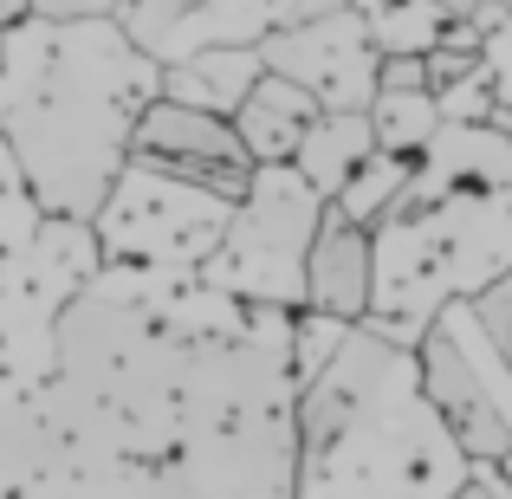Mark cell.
<instances>
[{
	"instance_id": "obj_1",
	"label": "cell",
	"mask_w": 512,
	"mask_h": 499,
	"mask_svg": "<svg viewBox=\"0 0 512 499\" xmlns=\"http://www.w3.org/2000/svg\"><path fill=\"white\" fill-rule=\"evenodd\" d=\"M163 91V59L104 20L0 26V137L13 143L46 214L91 221L130 156V124Z\"/></svg>"
},
{
	"instance_id": "obj_2",
	"label": "cell",
	"mask_w": 512,
	"mask_h": 499,
	"mask_svg": "<svg viewBox=\"0 0 512 499\" xmlns=\"http://www.w3.org/2000/svg\"><path fill=\"white\" fill-rule=\"evenodd\" d=\"M292 428V499H454L474 467L415 383V350L363 318L299 389Z\"/></svg>"
},
{
	"instance_id": "obj_3",
	"label": "cell",
	"mask_w": 512,
	"mask_h": 499,
	"mask_svg": "<svg viewBox=\"0 0 512 499\" xmlns=\"http://www.w3.org/2000/svg\"><path fill=\"white\" fill-rule=\"evenodd\" d=\"M512 266V188L409 175L396 208L370 227V312L363 325L409 344L448 299H474Z\"/></svg>"
},
{
	"instance_id": "obj_4",
	"label": "cell",
	"mask_w": 512,
	"mask_h": 499,
	"mask_svg": "<svg viewBox=\"0 0 512 499\" xmlns=\"http://www.w3.org/2000/svg\"><path fill=\"white\" fill-rule=\"evenodd\" d=\"M234 201L188 182L175 169H156L143 156H124L104 201L91 208V240L104 266H137V273H201L221 247Z\"/></svg>"
},
{
	"instance_id": "obj_5",
	"label": "cell",
	"mask_w": 512,
	"mask_h": 499,
	"mask_svg": "<svg viewBox=\"0 0 512 499\" xmlns=\"http://www.w3.org/2000/svg\"><path fill=\"white\" fill-rule=\"evenodd\" d=\"M325 221V195L292 163H253L247 195L227 214L221 247L208 253L201 279L240 305H305V253Z\"/></svg>"
},
{
	"instance_id": "obj_6",
	"label": "cell",
	"mask_w": 512,
	"mask_h": 499,
	"mask_svg": "<svg viewBox=\"0 0 512 499\" xmlns=\"http://www.w3.org/2000/svg\"><path fill=\"white\" fill-rule=\"evenodd\" d=\"M415 383L467 448V461H500L512 441V363L493 350L467 299H448L415 337Z\"/></svg>"
},
{
	"instance_id": "obj_7",
	"label": "cell",
	"mask_w": 512,
	"mask_h": 499,
	"mask_svg": "<svg viewBox=\"0 0 512 499\" xmlns=\"http://www.w3.org/2000/svg\"><path fill=\"white\" fill-rule=\"evenodd\" d=\"M266 72L292 78L318 98V111H363L376 98V59L383 52L370 46V26H363L357 0L331 13H312V20H292L279 33L260 39Z\"/></svg>"
},
{
	"instance_id": "obj_8",
	"label": "cell",
	"mask_w": 512,
	"mask_h": 499,
	"mask_svg": "<svg viewBox=\"0 0 512 499\" xmlns=\"http://www.w3.org/2000/svg\"><path fill=\"white\" fill-rule=\"evenodd\" d=\"M130 156L188 175V182L214 188V195H227V201H240L247 182H253V156L240 150L234 117L201 111V104H182V98H163V91H156L137 111V124H130Z\"/></svg>"
},
{
	"instance_id": "obj_9",
	"label": "cell",
	"mask_w": 512,
	"mask_h": 499,
	"mask_svg": "<svg viewBox=\"0 0 512 499\" xmlns=\"http://www.w3.org/2000/svg\"><path fill=\"white\" fill-rule=\"evenodd\" d=\"M305 305L331 312V318H350V325L370 312V227L338 214L331 201L312 234V253H305Z\"/></svg>"
},
{
	"instance_id": "obj_10",
	"label": "cell",
	"mask_w": 512,
	"mask_h": 499,
	"mask_svg": "<svg viewBox=\"0 0 512 499\" xmlns=\"http://www.w3.org/2000/svg\"><path fill=\"white\" fill-rule=\"evenodd\" d=\"M331 7H344V0H195L163 33L156 59H182L195 46H260L266 33L312 20V13H331Z\"/></svg>"
},
{
	"instance_id": "obj_11",
	"label": "cell",
	"mask_w": 512,
	"mask_h": 499,
	"mask_svg": "<svg viewBox=\"0 0 512 499\" xmlns=\"http://www.w3.org/2000/svg\"><path fill=\"white\" fill-rule=\"evenodd\" d=\"M312 117H318L312 91L292 85V78H279V72H260L253 91L240 98V111H234V137H240V150H247L253 163H292V150H299V137H305Z\"/></svg>"
},
{
	"instance_id": "obj_12",
	"label": "cell",
	"mask_w": 512,
	"mask_h": 499,
	"mask_svg": "<svg viewBox=\"0 0 512 499\" xmlns=\"http://www.w3.org/2000/svg\"><path fill=\"white\" fill-rule=\"evenodd\" d=\"M260 72H266L260 46H195V52H182V59H163V98H182V104H201V111L234 117Z\"/></svg>"
},
{
	"instance_id": "obj_13",
	"label": "cell",
	"mask_w": 512,
	"mask_h": 499,
	"mask_svg": "<svg viewBox=\"0 0 512 499\" xmlns=\"http://www.w3.org/2000/svg\"><path fill=\"white\" fill-rule=\"evenodd\" d=\"M376 150V137H370V111H318L312 124H305V137H299V150H292V169L305 175V182L318 188V195H338L344 188V175L363 163V156Z\"/></svg>"
},
{
	"instance_id": "obj_14",
	"label": "cell",
	"mask_w": 512,
	"mask_h": 499,
	"mask_svg": "<svg viewBox=\"0 0 512 499\" xmlns=\"http://www.w3.org/2000/svg\"><path fill=\"white\" fill-rule=\"evenodd\" d=\"M363 111H370L376 150H396V156H422V143L441 130V111H435L428 85H383Z\"/></svg>"
},
{
	"instance_id": "obj_15",
	"label": "cell",
	"mask_w": 512,
	"mask_h": 499,
	"mask_svg": "<svg viewBox=\"0 0 512 499\" xmlns=\"http://www.w3.org/2000/svg\"><path fill=\"white\" fill-rule=\"evenodd\" d=\"M409 175H415V156L370 150L357 169L344 175V188L331 195V208H338V214H350V221H363V227H376L389 208H396V195L409 188Z\"/></svg>"
},
{
	"instance_id": "obj_16",
	"label": "cell",
	"mask_w": 512,
	"mask_h": 499,
	"mask_svg": "<svg viewBox=\"0 0 512 499\" xmlns=\"http://www.w3.org/2000/svg\"><path fill=\"white\" fill-rule=\"evenodd\" d=\"M357 13L376 52H428L441 46V26H448L435 0H357Z\"/></svg>"
},
{
	"instance_id": "obj_17",
	"label": "cell",
	"mask_w": 512,
	"mask_h": 499,
	"mask_svg": "<svg viewBox=\"0 0 512 499\" xmlns=\"http://www.w3.org/2000/svg\"><path fill=\"white\" fill-rule=\"evenodd\" d=\"M39 221H46V208H39V195H33V182H26L13 143L0 137V253L26 247V240L39 234Z\"/></svg>"
},
{
	"instance_id": "obj_18",
	"label": "cell",
	"mask_w": 512,
	"mask_h": 499,
	"mask_svg": "<svg viewBox=\"0 0 512 499\" xmlns=\"http://www.w3.org/2000/svg\"><path fill=\"white\" fill-rule=\"evenodd\" d=\"M350 337V318H331V312H312V305H299L292 312V337H286V357H292V383H312L318 370H325L331 357H338V344Z\"/></svg>"
},
{
	"instance_id": "obj_19",
	"label": "cell",
	"mask_w": 512,
	"mask_h": 499,
	"mask_svg": "<svg viewBox=\"0 0 512 499\" xmlns=\"http://www.w3.org/2000/svg\"><path fill=\"white\" fill-rule=\"evenodd\" d=\"M435 111L448 117V124H487L493 111H500V98H493V78H487V65H467V72H454L448 85L435 91Z\"/></svg>"
},
{
	"instance_id": "obj_20",
	"label": "cell",
	"mask_w": 512,
	"mask_h": 499,
	"mask_svg": "<svg viewBox=\"0 0 512 499\" xmlns=\"http://www.w3.org/2000/svg\"><path fill=\"white\" fill-rule=\"evenodd\" d=\"M188 7H195V0H117V26H124L143 52H156V46H163V33L182 20Z\"/></svg>"
},
{
	"instance_id": "obj_21",
	"label": "cell",
	"mask_w": 512,
	"mask_h": 499,
	"mask_svg": "<svg viewBox=\"0 0 512 499\" xmlns=\"http://www.w3.org/2000/svg\"><path fill=\"white\" fill-rule=\"evenodd\" d=\"M467 312L480 318V331L493 337V350H500V357L512 363V266H506L500 279H487V286L467 299Z\"/></svg>"
},
{
	"instance_id": "obj_22",
	"label": "cell",
	"mask_w": 512,
	"mask_h": 499,
	"mask_svg": "<svg viewBox=\"0 0 512 499\" xmlns=\"http://www.w3.org/2000/svg\"><path fill=\"white\" fill-rule=\"evenodd\" d=\"M480 65H487V78H493L500 111H512V7H500V20L480 33Z\"/></svg>"
},
{
	"instance_id": "obj_23",
	"label": "cell",
	"mask_w": 512,
	"mask_h": 499,
	"mask_svg": "<svg viewBox=\"0 0 512 499\" xmlns=\"http://www.w3.org/2000/svg\"><path fill=\"white\" fill-rule=\"evenodd\" d=\"M33 20H104L117 13V0H26Z\"/></svg>"
},
{
	"instance_id": "obj_24",
	"label": "cell",
	"mask_w": 512,
	"mask_h": 499,
	"mask_svg": "<svg viewBox=\"0 0 512 499\" xmlns=\"http://www.w3.org/2000/svg\"><path fill=\"white\" fill-rule=\"evenodd\" d=\"M20 13H26V0H0V26H13Z\"/></svg>"
},
{
	"instance_id": "obj_25",
	"label": "cell",
	"mask_w": 512,
	"mask_h": 499,
	"mask_svg": "<svg viewBox=\"0 0 512 499\" xmlns=\"http://www.w3.org/2000/svg\"><path fill=\"white\" fill-rule=\"evenodd\" d=\"M454 499H493V493H487V487H480V480H474V474H467V487H461V493H454Z\"/></svg>"
},
{
	"instance_id": "obj_26",
	"label": "cell",
	"mask_w": 512,
	"mask_h": 499,
	"mask_svg": "<svg viewBox=\"0 0 512 499\" xmlns=\"http://www.w3.org/2000/svg\"><path fill=\"white\" fill-rule=\"evenodd\" d=\"M500 474L512 480V441H506V454H500Z\"/></svg>"
},
{
	"instance_id": "obj_27",
	"label": "cell",
	"mask_w": 512,
	"mask_h": 499,
	"mask_svg": "<svg viewBox=\"0 0 512 499\" xmlns=\"http://www.w3.org/2000/svg\"><path fill=\"white\" fill-rule=\"evenodd\" d=\"M506 7H512V0H506Z\"/></svg>"
}]
</instances>
